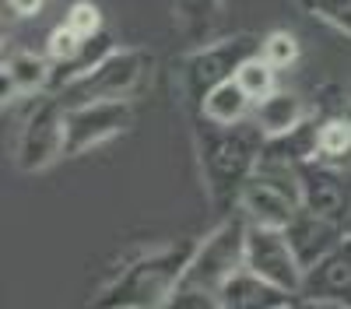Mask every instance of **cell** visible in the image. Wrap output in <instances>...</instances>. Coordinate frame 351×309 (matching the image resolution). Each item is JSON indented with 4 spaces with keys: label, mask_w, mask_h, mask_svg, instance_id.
I'll list each match as a JSON object with an SVG mask.
<instances>
[{
    "label": "cell",
    "mask_w": 351,
    "mask_h": 309,
    "mask_svg": "<svg viewBox=\"0 0 351 309\" xmlns=\"http://www.w3.org/2000/svg\"><path fill=\"white\" fill-rule=\"evenodd\" d=\"M309 116L306 102L295 95V92H271L267 99H260L256 109H253V120L260 123V130L267 137H281L288 130H295L302 120Z\"/></svg>",
    "instance_id": "16"
},
{
    "label": "cell",
    "mask_w": 351,
    "mask_h": 309,
    "mask_svg": "<svg viewBox=\"0 0 351 309\" xmlns=\"http://www.w3.org/2000/svg\"><path fill=\"white\" fill-rule=\"evenodd\" d=\"M285 236L291 239V246H295L302 267H309V264H316L319 257H324V253H330L348 232H344L341 221H334V218H327V214H319V211L302 204L295 211V218L285 225Z\"/></svg>",
    "instance_id": "12"
},
{
    "label": "cell",
    "mask_w": 351,
    "mask_h": 309,
    "mask_svg": "<svg viewBox=\"0 0 351 309\" xmlns=\"http://www.w3.org/2000/svg\"><path fill=\"white\" fill-rule=\"evenodd\" d=\"M64 21L74 25L81 36L102 32V11H99V4H92V0H77V4H71V11H67Z\"/></svg>",
    "instance_id": "22"
},
{
    "label": "cell",
    "mask_w": 351,
    "mask_h": 309,
    "mask_svg": "<svg viewBox=\"0 0 351 309\" xmlns=\"http://www.w3.org/2000/svg\"><path fill=\"white\" fill-rule=\"evenodd\" d=\"M236 81L250 92L253 102H260V99H267L271 92H278V67L267 64V60L256 53V56H250V60L236 71Z\"/></svg>",
    "instance_id": "18"
},
{
    "label": "cell",
    "mask_w": 351,
    "mask_h": 309,
    "mask_svg": "<svg viewBox=\"0 0 351 309\" xmlns=\"http://www.w3.org/2000/svg\"><path fill=\"white\" fill-rule=\"evenodd\" d=\"M299 8L351 36V0H299Z\"/></svg>",
    "instance_id": "20"
},
{
    "label": "cell",
    "mask_w": 351,
    "mask_h": 309,
    "mask_svg": "<svg viewBox=\"0 0 351 309\" xmlns=\"http://www.w3.org/2000/svg\"><path fill=\"white\" fill-rule=\"evenodd\" d=\"M299 39L291 36V32H267L263 36V42H260V56L267 64H274L278 71H288V67H295V60H299Z\"/></svg>",
    "instance_id": "19"
},
{
    "label": "cell",
    "mask_w": 351,
    "mask_h": 309,
    "mask_svg": "<svg viewBox=\"0 0 351 309\" xmlns=\"http://www.w3.org/2000/svg\"><path fill=\"white\" fill-rule=\"evenodd\" d=\"M299 176H302V204L348 225V218H351V173H344L334 162L309 158V162H302Z\"/></svg>",
    "instance_id": "10"
},
{
    "label": "cell",
    "mask_w": 351,
    "mask_h": 309,
    "mask_svg": "<svg viewBox=\"0 0 351 309\" xmlns=\"http://www.w3.org/2000/svg\"><path fill=\"white\" fill-rule=\"evenodd\" d=\"M299 295H302V302L351 309V236H344L330 253H324L316 264L306 267Z\"/></svg>",
    "instance_id": "11"
},
{
    "label": "cell",
    "mask_w": 351,
    "mask_h": 309,
    "mask_svg": "<svg viewBox=\"0 0 351 309\" xmlns=\"http://www.w3.org/2000/svg\"><path fill=\"white\" fill-rule=\"evenodd\" d=\"M246 239H250V218L228 214L215 232H208L180 277L176 292L169 295V306L183 309V306H221V288L225 281L246 267Z\"/></svg>",
    "instance_id": "2"
},
{
    "label": "cell",
    "mask_w": 351,
    "mask_h": 309,
    "mask_svg": "<svg viewBox=\"0 0 351 309\" xmlns=\"http://www.w3.org/2000/svg\"><path fill=\"white\" fill-rule=\"evenodd\" d=\"M67 145V106L56 92H46L28 102L14 134V165L21 173H43L64 155Z\"/></svg>",
    "instance_id": "5"
},
{
    "label": "cell",
    "mask_w": 351,
    "mask_h": 309,
    "mask_svg": "<svg viewBox=\"0 0 351 309\" xmlns=\"http://www.w3.org/2000/svg\"><path fill=\"white\" fill-rule=\"evenodd\" d=\"M344 116H348V120H351V102H348V109H344Z\"/></svg>",
    "instance_id": "24"
},
{
    "label": "cell",
    "mask_w": 351,
    "mask_h": 309,
    "mask_svg": "<svg viewBox=\"0 0 351 309\" xmlns=\"http://www.w3.org/2000/svg\"><path fill=\"white\" fill-rule=\"evenodd\" d=\"M193 137H197L200 176L211 193V204L215 208L239 204V193L260 162L267 134L260 130L253 116L243 123H211V120L197 116Z\"/></svg>",
    "instance_id": "1"
},
{
    "label": "cell",
    "mask_w": 351,
    "mask_h": 309,
    "mask_svg": "<svg viewBox=\"0 0 351 309\" xmlns=\"http://www.w3.org/2000/svg\"><path fill=\"white\" fill-rule=\"evenodd\" d=\"M134 127V106L123 99H109V102H84L67 109V145L64 155H84L106 140L120 137Z\"/></svg>",
    "instance_id": "9"
},
{
    "label": "cell",
    "mask_w": 351,
    "mask_h": 309,
    "mask_svg": "<svg viewBox=\"0 0 351 309\" xmlns=\"http://www.w3.org/2000/svg\"><path fill=\"white\" fill-rule=\"evenodd\" d=\"M152 77V53L148 49H120L116 46L106 60H99L92 71H84L81 77H74L71 84H64L60 102L67 109L84 106V102H109V99H137L144 88H148Z\"/></svg>",
    "instance_id": "4"
},
{
    "label": "cell",
    "mask_w": 351,
    "mask_h": 309,
    "mask_svg": "<svg viewBox=\"0 0 351 309\" xmlns=\"http://www.w3.org/2000/svg\"><path fill=\"white\" fill-rule=\"evenodd\" d=\"M291 302H302V299L295 292L274 285V281H267L263 274L250 271V267H239L221 288L225 309H271V306H291Z\"/></svg>",
    "instance_id": "13"
},
{
    "label": "cell",
    "mask_w": 351,
    "mask_h": 309,
    "mask_svg": "<svg viewBox=\"0 0 351 309\" xmlns=\"http://www.w3.org/2000/svg\"><path fill=\"white\" fill-rule=\"evenodd\" d=\"M46 8V0H8V14H14V18H36L39 11Z\"/></svg>",
    "instance_id": "23"
},
{
    "label": "cell",
    "mask_w": 351,
    "mask_h": 309,
    "mask_svg": "<svg viewBox=\"0 0 351 309\" xmlns=\"http://www.w3.org/2000/svg\"><path fill=\"white\" fill-rule=\"evenodd\" d=\"M246 267L263 274L274 285L295 292L302 288V277H306V267L299 260L295 246L285 236L281 225H253L250 221V239H246ZM302 299V295H299Z\"/></svg>",
    "instance_id": "8"
},
{
    "label": "cell",
    "mask_w": 351,
    "mask_h": 309,
    "mask_svg": "<svg viewBox=\"0 0 351 309\" xmlns=\"http://www.w3.org/2000/svg\"><path fill=\"white\" fill-rule=\"evenodd\" d=\"M344 229H348V236H351V218H348V225H344Z\"/></svg>",
    "instance_id": "25"
},
{
    "label": "cell",
    "mask_w": 351,
    "mask_h": 309,
    "mask_svg": "<svg viewBox=\"0 0 351 309\" xmlns=\"http://www.w3.org/2000/svg\"><path fill=\"white\" fill-rule=\"evenodd\" d=\"M316 158L324 162H334V165H344L351 158V120L344 116H327L319 120V130H316Z\"/></svg>",
    "instance_id": "17"
},
{
    "label": "cell",
    "mask_w": 351,
    "mask_h": 309,
    "mask_svg": "<svg viewBox=\"0 0 351 309\" xmlns=\"http://www.w3.org/2000/svg\"><path fill=\"white\" fill-rule=\"evenodd\" d=\"M302 165H281V162H256L253 176L239 193V211L253 225H285L302 208Z\"/></svg>",
    "instance_id": "6"
},
{
    "label": "cell",
    "mask_w": 351,
    "mask_h": 309,
    "mask_svg": "<svg viewBox=\"0 0 351 309\" xmlns=\"http://www.w3.org/2000/svg\"><path fill=\"white\" fill-rule=\"evenodd\" d=\"M253 109H256V102L250 99V92L236 77H228V81L215 84V88L200 99L197 116L211 120V123H243V120L253 116Z\"/></svg>",
    "instance_id": "14"
},
{
    "label": "cell",
    "mask_w": 351,
    "mask_h": 309,
    "mask_svg": "<svg viewBox=\"0 0 351 309\" xmlns=\"http://www.w3.org/2000/svg\"><path fill=\"white\" fill-rule=\"evenodd\" d=\"M49 56L11 53L4 56V102L28 92H49Z\"/></svg>",
    "instance_id": "15"
},
{
    "label": "cell",
    "mask_w": 351,
    "mask_h": 309,
    "mask_svg": "<svg viewBox=\"0 0 351 309\" xmlns=\"http://www.w3.org/2000/svg\"><path fill=\"white\" fill-rule=\"evenodd\" d=\"M193 249V239H176L141 253L109 281V288L95 295V306H169V295L180 285Z\"/></svg>",
    "instance_id": "3"
},
{
    "label": "cell",
    "mask_w": 351,
    "mask_h": 309,
    "mask_svg": "<svg viewBox=\"0 0 351 309\" xmlns=\"http://www.w3.org/2000/svg\"><path fill=\"white\" fill-rule=\"evenodd\" d=\"M88 36H81L74 25H67V21H60L49 32V39H46V56H49V64H64V60H71V56L81 49V42H84Z\"/></svg>",
    "instance_id": "21"
},
{
    "label": "cell",
    "mask_w": 351,
    "mask_h": 309,
    "mask_svg": "<svg viewBox=\"0 0 351 309\" xmlns=\"http://www.w3.org/2000/svg\"><path fill=\"white\" fill-rule=\"evenodd\" d=\"M263 36L256 32H239V36H225L218 42H208L204 49H197L190 60L183 64V88L186 99L193 106H200V99L208 95L215 84L236 77V71L250 60V56L260 53Z\"/></svg>",
    "instance_id": "7"
}]
</instances>
